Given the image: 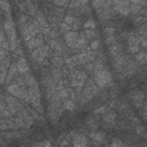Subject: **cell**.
Masks as SVG:
<instances>
[{
	"label": "cell",
	"mask_w": 147,
	"mask_h": 147,
	"mask_svg": "<svg viewBox=\"0 0 147 147\" xmlns=\"http://www.w3.org/2000/svg\"><path fill=\"white\" fill-rule=\"evenodd\" d=\"M106 109H107V106H101V107H99V108H96L94 110V114L95 115H98V114H105L106 113Z\"/></svg>",
	"instance_id": "f1b7e54d"
},
{
	"label": "cell",
	"mask_w": 147,
	"mask_h": 147,
	"mask_svg": "<svg viewBox=\"0 0 147 147\" xmlns=\"http://www.w3.org/2000/svg\"><path fill=\"white\" fill-rule=\"evenodd\" d=\"M94 79H95V84L98 87H106V86L111 85L113 83L111 74L107 69H102L101 71L96 72L94 76Z\"/></svg>",
	"instance_id": "6da1fadb"
},
{
	"label": "cell",
	"mask_w": 147,
	"mask_h": 147,
	"mask_svg": "<svg viewBox=\"0 0 147 147\" xmlns=\"http://www.w3.org/2000/svg\"><path fill=\"white\" fill-rule=\"evenodd\" d=\"M86 42H87V39L85 38L84 33L80 32V33H79V37H78V39H77V41H76V44H75V46H74V48H75V49H83V48L86 46Z\"/></svg>",
	"instance_id": "7c38bea8"
},
{
	"label": "cell",
	"mask_w": 147,
	"mask_h": 147,
	"mask_svg": "<svg viewBox=\"0 0 147 147\" xmlns=\"http://www.w3.org/2000/svg\"><path fill=\"white\" fill-rule=\"evenodd\" d=\"M139 49H140L139 46H129V47H127V51H129L130 53H132V54H137V53L139 52Z\"/></svg>",
	"instance_id": "83f0119b"
},
{
	"label": "cell",
	"mask_w": 147,
	"mask_h": 147,
	"mask_svg": "<svg viewBox=\"0 0 147 147\" xmlns=\"http://www.w3.org/2000/svg\"><path fill=\"white\" fill-rule=\"evenodd\" d=\"M17 17H18V23H20V26H23V25H25V24L29 22V16H28V14L21 13L20 15H17Z\"/></svg>",
	"instance_id": "ac0fdd59"
},
{
	"label": "cell",
	"mask_w": 147,
	"mask_h": 147,
	"mask_svg": "<svg viewBox=\"0 0 147 147\" xmlns=\"http://www.w3.org/2000/svg\"><path fill=\"white\" fill-rule=\"evenodd\" d=\"M84 28H85V30H94L96 28V23L92 18H90L84 23Z\"/></svg>",
	"instance_id": "ffe728a7"
},
{
	"label": "cell",
	"mask_w": 147,
	"mask_h": 147,
	"mask_svg": "<svg viewBox=\"0 0 147 147\" xmlns=\"http://www.w3.org/2000/svg\"><path fill=\"white\" fill-rule=\"evenodd\" d=\"M33 147H42V141H40V142H36V144L33 145Z\"/></svg>",
	"instance_id": "ab89813d"
},
{
	"label": "cell",
	"mask_w": 147,
	"mask_h": 147,
	"mask_svg": "<svg viewBox=\"0 0 147 147\" xmlns=\"http://www.w3.org/2000/svg\"><path fill=\"white\" fill-rule=\"evenodd\" d=\"M55 5H59V6H69V1H55L54 2Z\"/></svg>",
	"instance_id": "d6a6232c"
},
{
	"label": "cell",
	"mask_w": 147,
	"mask_h": 147,
	"mask_svg": "<svg viewBox=\"0 0 147 147\" xmlns=\"http://www.w3.org/2000/svg\"><path fill=\"white\" fill-rule=\"evenodd\" d=\"M64 146H68V139H64V140L61 142V147H64Z\"/></svg>",
	"instance_id": "f35d334b"
},
{
	"label": "cell",
	"mask_w": 147,
	"mask_h": 147,
	"mask_svg": "<svg viewBox=\"0 0 147 147\" xmlns=\"http://www.w3.org/2000/svg\"><path fill=\"white\" fill-rule=\"evenodd\" d=\"M139 45H141V47H144V48H145V47H147V41H146V39H145V38H141V39H140V44H139Z\"/></svg>",
	"instance_id": "d590c367"
},
{
	"label": "cell",
	"mask_w": 147,
	"mask_h": 147,
	"mask_svg": "<svg viewBox=\"0 0 147 147\" xmlns=\"http://www.w3.org/2000/svg\"><path fill=\"white\" fill-rule=\"evenodd\" d=\"M116 119V113L113 111V110H108L103 114V122L106 124H109V125H113L114 122Z\"/></svg>",
	"instance_id": "8fae6325"
},
{
	"label": "cell",
	"mask_w": 147,
	"mask_h": 147,
	"mask_svg": "<svg viewBox=\"0 0 147 147\" xmlns=\"http://www.w3.org/2000/svg\"><path fill=\"white\" fill-rule=\"evenodd\" d=\"M83 33H84V36H85L86 39H94L98 36V33H96L95 30H85Z\"/></svg>",
	"instance_id": "44dd1931"
},
{
	"label": "cell",
	"mask_w": 147,
	"mask_h": 147,
	"mask_svg": "<svg viewBox=\"0 0 147 147\" xmlns=\"http://www.w3.org/2000/svg\"><path fill=\"white\" fill-rule=\"evenodd\" d=\"M0 47H1V48H3L5 51H9V41H8V40L3 41V42L0 45Z\"/></svg>",
	"instance_id": "f546056e"
},
{
	"label": "cell",
	"mask_w": 147,
	"mask_h": 147,
	"mask_svg": "<svg viewBox=\"0 0 147 147\" xmlns=\"http://www.w3.org/2000/svg\"><path fill=\"white\" fill-rule=\"evenodd\" d=\"M16 65H17V69H18V72L24 75L29 71V65H28V62L24 57H20L16 62Z\"/></svg>",
	"instance_id": "52a82bcc"
},
{
	"label": "cell",
	"mask_w": 147,
	"mask_h": 147,
	"mask_svg": "<svg viewBox=\"0 0 147 147\" xmlns=\"http://www.w3.org/2000/svg\"><path fill=\"white\" fill-rule=\"evenodd\" d=\"M144 131H145V127H144V126H141V125H138V126H137V133H138V134L144 133Z\"/></svg>",
	"instance_id": "e575fe53"
},
{
	"label": "cell",
	"mask_w": 147,
	"mask_h": 147,
	"mask_svg": "<svg viewBox=\"0 0 147 147\" xmlns=\"http://www.w3.org/2000/svg\"><path fill=\"white\" fill-rule=\"evenodd\" d=\"M62 107H63V109H67V110H74L76 108V105H75L74 100L65 99V101H63V103H62Z\"/></svg>",
	"instance_id": "e0dca14e"
},
{
	"label": "cell",
	"mask_w": 147,
	"mask_h": 147,
	"mask_svg": "<svg viewBox=\"0 0 147 147\" xmlns=\"http://www.w3.org/2000/svg\"><path fill=\"white\" fill-rule=\"evenodd\" d=\"M70 29H71V26L70 25H68L67 23H64V22H62L61 24H60V31L63 33V32H69L70 31Z\"/></svg>",
	"instance_id": "603a6c76"
},
{
	"label": "cell",
	"mask_w": 147,
	"mask_h": 147,
	"mask_svg": "<svg viewBox=\"0 0 147 147\" xmlns=\"http://www.w3.org/2000/svg\"><path fill=\"white\" fill-rule=\"evenodd\" d=\"M103 32H105V34L108 37V36H113L114 34V32H115V28L114 26H106L105 29H103Z\"/></svg>",
	"instance_id": "cb8c5ba5"
},
{
	"label": "cell",
	"mask_w": 147,
	"mask_h": 147,
	"mask_svg": "<svg viewBox=\"0 0 147 147\" xmlns=\"http://www.w3.org/2000/svg\"><path fill=\"white\" fill-rule=\"evenodd\" d=\"M63 20H64V23H67L68 25H71V24L75 23L76 17H75L74 15H71V14H67V15L63 17Z\"/></svg>",
	"instance_id": "7402d4cb"
},
{
	"label": "cell",
	"mask_w": 147,
	"mask_h": 147,
	"mask_svg": "<svg viewBox=\"0 0 147 147\" xmlns=\"http://www.w3.org/2000/svg\"><path fill=\"white\" fill-rule=\"evenodd\" d=\"M78 37H79V33H78L77 31H69V32H67V33L64 34V39H65L67 45H68L69 47L74 48V46H75V44H76Z\"/></svg>",
	"instance_id": "8992f818"
},
{
	"label": "cell",
	"mask_w": 147,
	"mask_h": 147,
	"mask_svg": "<svg viewBox=\"0 0 147 147\" xmlns=\"http://www.w3.org/2000/svg\"><path fill=\"white\" fill-rule=\"evenodd\" d=\"M7 56H8V51H5L3 48H1V47H0V62H1V61H3Z\"/></svg>",
	"instance_id": "4316f807"
},
{
	"label": "cell",
	"mask_w": 147,
	"mask_h": 147,
	"mask_svg": "<svg viewBox=\"0 0 147 147\" xmlns=\"http://www.w3.org/2000/svg\"><path fill=\"white\" fill-rule=\"evenodd\" d=\"M86 125L88 129H91L92 131H95L98 127H99V121L98 118H94L92 116H90L87 119H86Z\"/></svg>",
	"instance_id": "5bb4252c"
},
{
	"label": "cell",
	"mask_w": 147,
	"mask_h": 147,
	"mask_svg": "<svg viewBox=\"0 0 147 147\" xmlns=\"http://www.w3.org/2000/svg\"><path fill=\"white\" fill-rule=\"evenodd\" d=\"M109 53L113 57H116L118 55H122V45L118 42H115L109 46Z\"/></svg>",
	"instance_id": "30bf717a"
},
{
	"label": "cell",
	"mask_w": 147,
	"mask_h": 147,
	"mask_svg": "<svg viewBox=\"0 0 147 147\" xmlns=\"http://www.w3.org/2000/svg\"><path fill=\"white\" fill-rule=\"evenodd\" d=\"M90 138L93 140V141H95V142H102L103 140H105V138H106V133L103 132V131H91L90 132Z\"/></svg>",
	"instance_id": "ba28073f"
},
{
	"label": "cell",
	"mask_w": 147,
	"mask_h": 147,
	"mask_svg": "<svg viewBox=\"0 0 147 147\" xmlns=\"http://www.w3.org/2000/svg\"><path fill=\"white\" fill-rule=\"evenodd\" d=\"M134 60H136V63H139V64H145L146 63V60H147V54L146 52H138L137 55L134 56Z\"/></svg>",
	"instance_id": "9a60e30c"
},
{
	"label": "cell",
	"mask_w": 147,
	"mask_h": 147,
	"mask_svg": "<svg viewBox=\"0 0 147 147\" xmlns=\"http://www.w3.org/2000/svg\"><path fill=\"white\" fill-rule=\"evenodd\" d=\"M118 13L123 15H127L130 13V1H113L111 2Z\"/></svg>",
	"instance_id": "3957f363"
},
{
	"label": "cell",
	"mask_w": 147,
	"mask_h": 147,
	"mask_svg": "<svg viewBox=\"0 0 147 147\" xmlns=\"http://www.w3.org/2000/svg\"><path fill=\"white\" fill-rule=\"evenodd\" d=\"M106 44L108 45V46H110V45H113V44H115L116 42V37L113 34V36H108V37H106Z\"/></svg>",
	"instance_id": "d4e9b609"
},
{
	"label": "cell",
	"mask_w": 147,
	"mask_h": 147,
	"mask_svg": "<svg viewBox=\"0 0 147 147\" xmlns=\"http://www.w3.org/2000/svg\"><path fill=\"white\" fill-rule=\"evenodd\" d=\"M48 47H49V48H53L54 51H56V52H59V53L62 52V46H61V44H60L56 39L48 40Z\"/></svg>",
	"instance_id": "2e32d148"
},
{
	"label": "cell",
	"mask_w": 147,
	"mask_h": 147,
	"mask_svg": "<svg viewBox=\"0 0 147 147\" xmlns=\"http://www.w3.org/2000/svg\"><path fill=\"white\" fill-rule=\"evenodd\" d=\"M72 147H88V139L86 136L79 133L72 138Z\"/></svg>",
	"instance_id": "5b68a950"
},
{
	"label": "cell",
	"mask_w": 147,
	"mask_h": 147,
	"mask_svg": "<svg viewBox=\"0 0 147 147\" xmlns=\"http://www.w3.org/2000/svg\"><path fill=\"white\" fill-rule=\"evenodd\" d=\"M7 39H6V34H5V32H3V30H0V45L3 42V41H6Z\"/></svg>",
	"instance_id": "4dcf8cb0"
},
{
	"label": "cell",
	"mask_w": 147,
	"mask_h": 147,
	"mask_svg": "<svg viewBox=\"0 0 147 147\" xmlns=\"http://www.w3.org/2000/svg\"><path fill=\"white\" fill-rule=\"evenodd\" d=\"M52 63L55 65V68H60L64 64V60L61 56H53L52 57Z\"/></svg>",
	"instance_id": "d6986e66"
},
{
	"label": "cell",
	"mask_w": 147,
	"mask_h": 147,
	"mask_svg": "<svg viewBox=\"0 0 147 147\" xmlns=\"http://www.w3.org/2000/svg\"><path fill=\"white\" fill-rule=\"evenodd\" d=\"M14 52H15V54H16V55H20V56L22 57V55H23V51L21 49V47H20V46H18Z\"/></svg>",
	"instance_id": "836d02e7"
},
{
	"label": "cell",
	"mask_w": 147,
	"mask_h": 147,
	"mask_svg": "<svg viewBox=\"0 0 147 147\" xmlns=\"http://www.w3.org/2000/svg\"><path fill=\"white\" fill-rule=\"evenodd\" d=\"M65 147H72V146H69V145H68V146H65Z\"/></svg>",
	"instance_id": "60d3db41"
},
{
	"label": "cell",
	"mask_w": 147,
	"mask_h": 147,
	"mask_svg": "<svg viewBox=\"0 0 147 147\" xmlns=\"http://www.w3.org/2000/svg\"><path fill=\"white\" fill-rule=\"evenodd\" d=\"M42 147H52V145L48 140H45V141H42Z\"/></svg>",
	"instance_id": "8d00e7d4"
},
{
	"label": "cell",
	"mask_w": 147,
	"mask_h": 147,
	"mask_svg": "<svg viewBox=\"0 0 147 147\" xmlns=\"http://www.w3.org/2000/svg\"><path fill=\"white\" fill-rule=\"evenodd\" d=\"M22 78H23V83H24V85H25L26 87H30V86L37 84V80H36L34 77L31 76L30 74H24V75H22Z\"/></svg>",
	"instance_id": "4fadbf2b"
},
{
	"label": "cell",
	"mask_w": 147,
	"mask_h": 147,
	"mask_svg": "<svg viewBox=\"0 0 147 147\" xmlns=\"http://www.w3.org/2000/svg\"><path fill=\"white\" fill-rule=\"evenodd\" d=\"M42 45H44V37L41 34H38L37 37L32 38L31 40H29L26 42V48L30 49V51H33V49L42 46Z\"/></svg>",
	"instance_id": "277c9868"
},
{
	"label": "cell",
	"mask_w": 147,
	"mask_h": 147,
	"mask_svg": "<svg viewBox=\"0 0 147 147\" xmlns=\"http://www.w3.org/2000/svg\"><path fill=\"white\" fill-rule=\"evenodd\" d=\"M0 6L8 13V10H9V3L8 2H0Z\"/></svg>",
	"instance_id": "1f68e13d"
},
{
	"label": "cell",
	"mask_w": 147,
	"mask_h": 147,
	"mask_svg": "<svg viewBox=\"0 0 147 147\" xmlns=\"http://www.w3.org/2000/svg\"><path fill=\"white\" fill-rule=\"evenodd\" d=\"M99 45H100V41L98 40V39H95V40H92V42H91V45H90V49L91 51H95V49H98L99 48Z\"/></svg>",
	"instance_id": "484cf974"
},
{
	"label": "cell",
	"mask_w": 147,
	"mask_h": 147,
	"mask_svg": "<svg viewBox=\"0 0 147 147\" xmlns=\"http://www.w3.org/2000/svg\"><path fill=\"white\" fill-rule=\"evenodd\" d=\"M85 67H86V69H87V70H91V71L93 70V63H86V64H85Z\"/></svg>",
	"instance_id": "74e56055"
},
{
	"label": "cell",
	"mask_w": 147,
	"mask_h": 147,
	"mask_svg": "<svg viewBox=\"0 0 147 147\" xmlns=\"http://www.w3.org/2000/svg\"><path fill=\"white\" fill-rule=\"evenodd\" d=\"M48 52H49L48 45H42V46H40V47H38V48H36V49L32 51L31 57H32L36 62L41 63V62H44V60H45L47 56H49V55H48V54H49Z\"/></svg>",
	"instance_id": "7a4b0ae2"
},
{
	"label": "cell",
	"mask_w": 147,
	"mask_h": 147,
	"mask_svg": "<svg viewBox=\"0 0 147 147\" xmlns=\"http://www.w3.org/2000/svg\"><path fill=\"white\" fill-rule=\"evenodd\" d=\"M7 91L9 92L10 95L15 96V98H20V94H21V86L16 83H13V84H9L7 86Z\"/></svg>",
	"instance_id": "9c48e42d"
}]
</instances>
